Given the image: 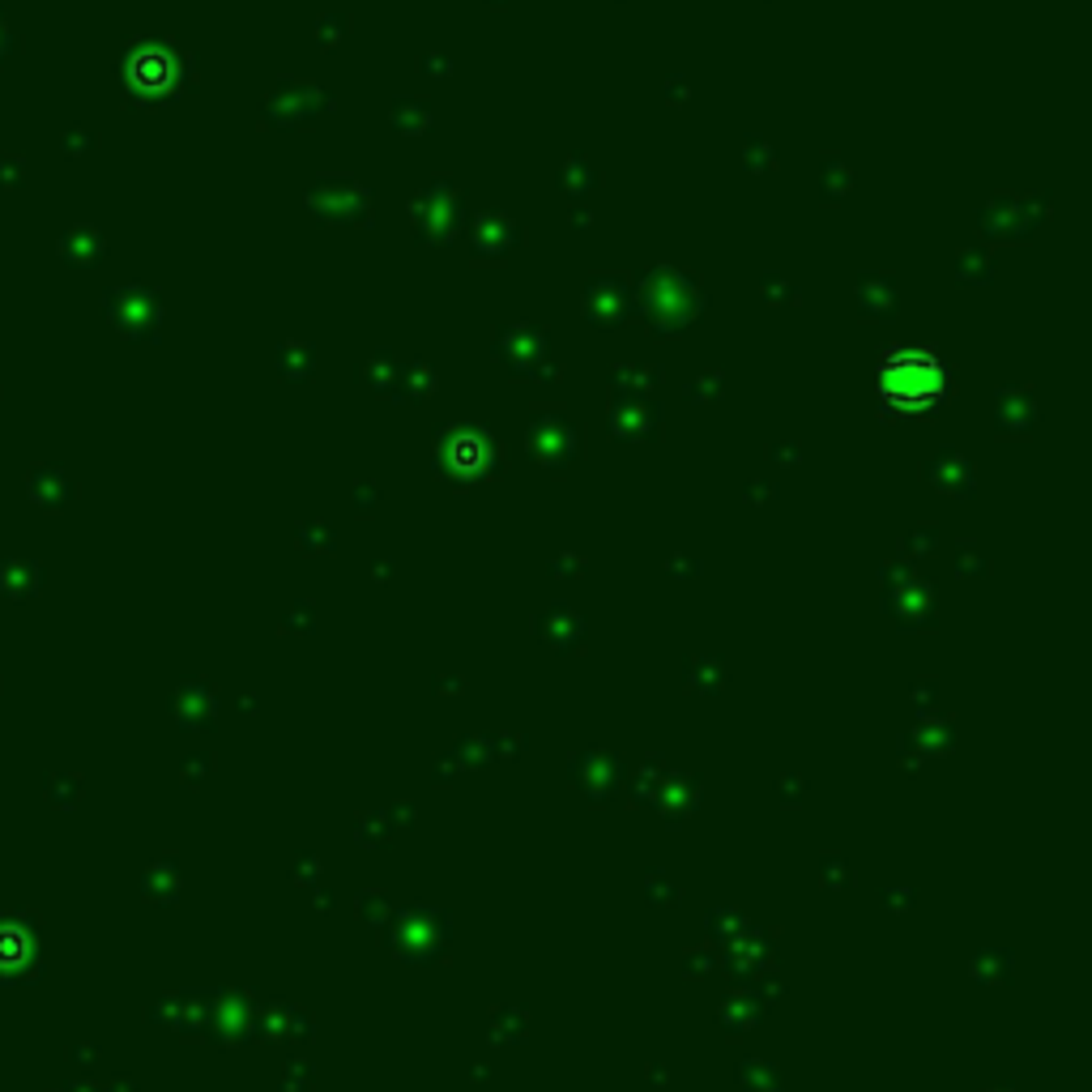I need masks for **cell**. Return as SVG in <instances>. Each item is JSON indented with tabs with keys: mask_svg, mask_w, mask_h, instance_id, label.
<instances>
[{
	"mask_svg": "<svg viewBox=\"0 0 1092 1092\" xmlns=\"http://www.w3.org/2000/svg\"><path fill=\"white\" fill-rule=\"evenodd\" d=\"M948 376L931 350H892L880 363V397L896 410H927L943 397Z\"/></svg>",
	"mask_w": 1092,
	"mask_h": 1092,
	"instance_id": "cell-1",
	"label": "cell"
}]
</instances>
